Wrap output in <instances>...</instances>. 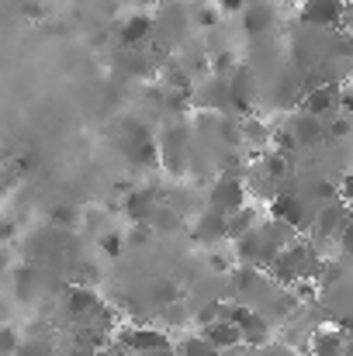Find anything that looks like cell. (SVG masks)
Returning a JSON list of instances; mask_svg holds the SVG:
<instances>
[{"label": "cell", "mask_w": 353, "mask_h": 356, "mask_svg": "<svg viewBox=\"0 0 353 356\" xmlns=\"http://www.w3.org/2000/svg\"><path fill=\"white\" fill-rule=\"evenodd\" d=\"M340 242H343V249H347V256H350V259H353V218H350V225L343 229V238H340Z\"/></svg>", "instance_id": "f546056e"}, {"label": "cell", "mask_w": 353, "mask_h": 356, "mask_svg": "<svg viewBox=\"0 0 353 356\" xmlns=\"http://www.w3.org/2000/svg\"><path fill=\"white\" fill-rule=\"evenodd\" d=\"M156 211H159V197H156L152 187H139V191H132L125 197V215L132 222H152Z\"/></svg>", "instance_id": "30bf717a"}, {"label": "cell", "mask_w": 353, "mask_h": 356, "mask_svg": "<svg viewBox=\"0 0 353 356\" xmlns=\"http://www.w3.org/2000/svg\"><path fill=\"white\" fill-rule=\"evenodd\" d=\"M205 339L215 346V350H235L239 343H246L242 339V329H239V322H233V318H215L212 325H205Z\"/></svg>", "instance_id": "8fae6325"}, {"label": "cell", "mask_w": 353, "mask_h": 356, "mask_svg": "<svg viewBox=\"0 0 353 356\" xmlns=\"http://www.w3.org/2000/svg\"><path fill=\"white\" fill-rule=\"evenodd\" d=\"M159 152H163V166L180 173L187 166V156L194 152V142H191V131L184 124H173L163 131V142H159Z\"/></svg>", "instance_id": "7a4b0ae2"}, {"label": "cell", "mask_w": 353, "mask_h": 356, "mask_svg": "<svg viewBox=\"0 0 353 356\" xmlns=\"http://www.w3.org/2000/svg\"><path fill=\"white\" fill-rule=\"evenodd\" d=\"M229 222H233V215H229V211L208 208V211H201V215H198V222H194V238H198V242H205V245H215V242L229 238Z\"/></svg>", "instance_id": "277c9868"}, {"label": "cell", "mask_w": 353, "mask_h": 356, "mask_svg": "<svg viewBox=\"0 0 353 356\" xmlns=\"http://www.w3.org/2000/svg\"><path fill=\"white\" fill-rule=\"evenodd\" d=\"M166 318H170L173 325H184V308H177V305H173V308H166Z\"/></svg>", "instance_id": "1f68e13d"}, {"label": "cell", "mask_w": 353, "mask_h": 356, "mask_svg": "<svg viewBox=\"0 0 353 356\" xmlns=\"http://www.w3.org/2000/svg\"><path fill=\"white\" fill-rule=\"evenodd\" d=\"M208 204L219 208V211H229V215L242 211L246 208V187H242V180L235 173H222L212 184V191H208Z\"/></svg>", "instance_id": "3957f363"}, {"label": "cell", "mask_w": 353, "mask_h": 356, "mask_svg": "<svg viewBox=\"0 0 353 356\" xmlns=\"http://www.w3.org/2000/svg\"><path fill=\"white\" fill-rule=\"evenodd\" d=\"M301 108L312 111V115H319V118H326V115H333L336 108H343V94H340L333 83H319V87H312V90L301 97Z\"/></svg>", "instance_id": "ba28073f"}, {"label": "cell", "mask_w": 353, "mask_h": 356, "mask_svg": "<svg viewBox=\"0 0 353 356\" xmlns=\"http://www.w3.org/2000/svg\"><path fill=\"white\" fill-rule=\"evenodd\" d=\"M340 197H343L347 204H353V173H347V177L340 180Z\"/></svg>", "instance_id": "83f0119b"}, {"label": "cell", "mask_w": 353, "mask_h": 356, "mask_svg": "<svg viewBox=\"0 0 353 356\" xmlns=\"http://www.w3.org/2000/svg\"><path fill=\"white\" fill-rule=\"evenodd\" d=\"M198 21H201V24H205V28H212V24H215V21H219V14H215V10H212V7H205V10H201V14H198Z\"/></svg>", "instance_id": "4dcf8cb0"}, {"label": "cell", "mask_w": 353, "mask_h": 356, "mask_svg": "<svg viewBox=\"0 0 353 356\" xmlns=\"http://www.w3.org/2000/svg\"><path fill=\"white\" fill-rule=\"evenodd\" d=\"M31 266H17L14 270V287H17V298L24 301V298H31Z\"/></svg>", "instance_id": "7402d4cb"}, {"label": "cell", "mask_w": 353, "mask_h": 356, "mask_svg": "<svg viewBox=\"0 0 353 356\" xmlns=\"http://www.w3.org/2000/svg\"><path fill=\"white\" fill-rule=\"evenodd\" d=\"M242 138H246V142H256V145H263V142H270L274 135L267 131V124H263V121L249 118L246 124H242Z\"/></svg>", "instance_id": "44dd1931"}, {"label": "cell", "mask_w": 353, "mask_h": 356, "mask_svg": "<svg viewBox=\"0 0 353 356\" xmlns=\"http://www.w3.org/2000/svg\"><path fill=\"white\" fill-rule=\"evenodd\" d=\"M229 94H233V111L239 115H249L253 101H256V76L249 66H235L233 76H229Z\"/></svg>", "instance_id": "5b68a950"}, {"label": "cell", "mask_w": 353, "mask_h": 356, "mask_svg": "<svg viewBox=\"0 0 353 356\" xmlns=\"http://www.w3.org/2000/svg\"><path fill=\"white\" fill-rule=\"evenodd\" d=\"M118 66H121V70H128L132 76H149V63H146V56H142L139 49H121Z\"/></svg>", "instance_id": "e0dca14e"}, {"label": "cell", "mask_w": 353, "mask_h": 356, "mask_svg": "<svg viewBox=\"0 0 353 356\" xmlns=\"http://www.w3.org/2000/svg\"><path fill=\"white\" fill-rule=\"evenodd\" d=\"M347 225H350V218H347V208H343V204H326V208L319 211V218H315V232H319V236L340 232V229H347Z\"/></svg>", "instance_id": "9a60e30c"}, {"label": "cell", "mask_w": 353, "mask_h": 356, "mask_svg": "<svg viewBox=\"0 0 353 356\" xmlns=\"http://www.w3.org/2000/svg\"><path fill=\"white\" fill-rule=\"evenodd\" d=\"M156 31V21L149 17V14H128L125 21H121V31H118V38H121V49H139V45H146V38Z\"/></svg>", "instance_id": "9c48e42d"}, {"label": "cell", "mask_w": 353, "mask_h": 356, "mask_svg": "<svg viewBox=\"0 0 353 356\" xmlns=\"http://www.w3.org/2000/svg\"><path fill=\"white\" fill-rule=\"evenodd\" d=\"M270 218H281V222L301 229L305 225V204H301V197L298 194H277L270 201Z\"/></svg>", "instance_id": "7c38bea8"}, {"label": "cell", "mask_w": 353, "mask_h": 356, "mask_svg": "<svg viewBox=\"0 0 353 356\" xmlns=\"http://www.w3.org/2000/svg\"><path fill=\"white\" fill-rule=\"evenodd\" d=\"M347 356H353V343H347Z\"/></svg>", "instance_id": "836d02e7"}, {"label": "cell", "mask_w": 353, "mask_h": 356, "mask_svg": "<svg viewBox=\"0 0 353 356\" xmlns=\"http://www.w3.org/2000/svg\"><path fill=\"white\" fill-rule=\"evenodd\" d=\"M263 173H267L270 180H281V177L288 173V156H284V152H267V159H263Z\"/></svg>", "instance_id": "ffe728a7"}, {"label": "cell", "mask_w": 353, "mask_h": 356, "mask_svg": "<svg viewBox=\"0 0 353 356\" xmlns=\"http://www.w3.org/2000/svg\"><path fill=\"white\" fill-rule=\"evenodd\" d=\"M101 249H104L108 256H118V252H121V236H118V232H104V236H101Z\"/></svg>", "instance_id": "d4e9b609"}, {"label": "cell", "mask_w": 353, "mask_h": 356, "mask_svg": "<svg viewBox=\"0 0 353 356\" xmlns=\"http://www.w3.org/2000/svg\"><path fill=\"white\" fill-rule=\"evenodd\" d=\"M104 356H128V353H118V350H115V353H104Z\"/></svg>", "instance_id": "e575fe53"}, {"label": "cell", "mask_w": 353, "mask_h": 356, "mask_svg": "<svg viewBox=\"0 0 353 356\" xmlns=\"http://www.w3.org/2000/svg\"><path fill=\"white\" fill-rule=\"evenodd\" d=\"M329 135H333V138H343V135H350V121H347V118H336L333 124H329Z\"/></svg>", "instance_id": "4316f807"}, {"label": "cell", "mask_w": 353, "mask_h": 356, "mask_svg": "<svg viewBox=\"0 0 353 356\" xmlns=\"http://www.w3.org/2000/svg\"><path fill=\"white\" fill-rule=\"evenodd\" d=\"M0 346H3V356H14V353H17V336H14V329H10V325H3Z\"/></svg>", "instance_id": "484cf974"}, {"label": "cell", "mask_w": 353, "mask_h": 356, "mask_svg": "<svg viewBox=\"0 0 353 356\" xmlns=\"http://www.w3.org/2000/svg\"><path fill=\"white\" fill-rule=\"evenodd\" d=\"M347 3H353V0H347Z\"/></svg>", "instance_id": "d590c367"}, {"label": "cell", "mask_w": 353, "mask_h": 356, "mask_svg": "<svg viewBox=\"0 0 353 356\" xmlns=\"http://www.w3.org/2000/svg\"><path fill=\"white\" fill-rule=\"evenodd\" d=\"M312 353L315 356H347V339H343V332L322 329V332L312 339Z\"/></svg>", "instance_id": "2e32d148"}, {"label": "cell", "mask_w": 353, "mask_h": 356, "mask_svg": "<svg viewBox=\"0 0 353 356\" xmlns=\"http://www.w3.org/2000/svg\"><path fill=\"white\" fill-rule=\"evenodd\" d=\"M52 222H59V225H73V222H77V211H73L70 204H59V208H52Z\"/></svg>", "instance_id": "cb8c5ba5"}, {"label": "cell", "mask_w": 353, "mask_h": 356, "mask_svg": "<svg viewBox=\"0 0 353 356\" xmlns=\"http://www.w3.org/2000/svg\"><path fill=\"white\" fill-rule=\"evenodd\" d=\"M256 229V211L253 208H242V211H235L233 222H229V238H242L246 232H253Z\"/></svg>", "instance_id": "d6986e66"}, {"label": "cell", "mask_w": 353, "mask_h": 356, "mask_svg": "<svg viewBox=\"0 0 353 356\" xmlns=\"http://www.w3.org/2000/svg\"><path fill=\"white\" fill-rule=\"evenodd\" d=\"M128 350H139V353H156V350H166V336L163 332H152V329H135V332H125L121 339Z\"/></svg>", "instance_id": "5bb4252c"}, {"label": "cell", "mask_w": 353, "mask_h": 356, "mask_svg": "<svg viewBox=\"0 0 353 356\" xmlns=\"http://www.w3.org/2000/svg\"><path fill=\"white\" fill-rule=\"evenodd\" d=\"M222 10H242V0H215Z\"/></svg>", "instance_id": "d6a6232c"}, {"label": "cell", "mask_w": 353, "mask_h": 356, "mask_svg": "<svg viewBox=\"0 0 353 356\" xmlns=\"http://www.w3.org/2000/svg\"><path fill=\"white\" fill-rule=\"evenodd\" d=\"M270 24H274V7H270L267 0L249 3V10H246V17H242V31L256 38V35H263Z\"/></svg>", "instance_id": "4fadbf2b"}, {"label": "cell", "mask_w": 353, "mask_h": 356, "mask_svg": "<svg viewBox=\"0 0 353 356\" xmlns=\"http://www.w3.org/2000/svg\"><path fill=\"white\" fill-rule=\"evenodd\" d=\"M288 131H291V138H295L298 145H315L319 138H326V135H329V128L322 124V118H319V115H312V111H305V108L291 115Z\"/></svg>", "instance_id": "8992f818"}, {"label": "cell", "mask_w": 353, "mask_h": 356, "mask_svg": "<svg viewBox=\"0 0 353 356\" xmlns=\"http://www.w3.org/2000/svg\"><path fill=\"white\" fill-rule=\"evenodd\" d=\"M94 308H97V294H94L91 287L70 291V312H73V315H84V312H94Z\"/></svg>", "instance_id": "ac0fdd59"}, {"label": "cell", "mask_w": 353, "mask_h": 356, "mask_svg": "<svg viewBox=\"0 0 353 356\" xmlns=\"http://www.w3.org/2000/svg\"><path fill=\"white\" fill-rule=\"evenodd\" d=\"M21 356H52V350L42 346V343H24V353Z\"/></svg>", "instance_id": "f1b7e54d"}, {"label": "cell", "mask_w": 353, "mask_h": 356, "mask_svg": "<svg viewBox=\"0 0 353 356\" xmlns=\"http://www.w3.org/2000/svg\"><path fill=\"white\" fill-rule=\"evenodd\" d=\"M222 315L233 318V322H239L242 339H246L249 346H263V343L270 339V329H267V322H263L256 312H249V308H222Z\"/></svg>", "instance_id": "52a82bcc"}, {"label": "cell", "mask_w": 353, "mask_h": 356, "mask_svg": "<svg viewBox=\"0 0 353 356\" xmlns=\"http://www.w3.org/2000/svg\"><path fill=\"white\" fill-rule=\"evenodd\" d=\"M152 232H156V229H152V222H135V225H132V232H128V242L142 245V242H149V238H152Z\"/></svg>", "instance_id": "603a6c76"}, {"label": "cell", "mask_w": 353, "mask_h": 356, "mask_svg": "<svg viewBox=\"0 0 353 356\" xmlns=\"http://www.w3.org/2000/svg\"><path fill=\"white\" fill-rule=\"evenodd\" d=\"M347 0H301L298 17L305 28H336L347 17Z\"/></svg>", "instance_id": "6da1fadb"}]
</instances>
